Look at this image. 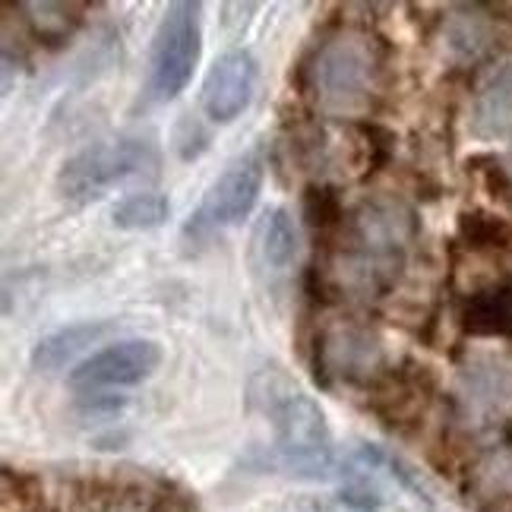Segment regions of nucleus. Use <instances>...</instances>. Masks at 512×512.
Returning a JSON list of instances; mask_svg holds the SVG:
<instances>
[{
	"mask_svg": "<svg viewBox=\"0 0 512 512\" xmlns=\"http://www.w3.org/2000/svg\"><path fill=\"white\" fill-rule=\"evenodd\" d=\"M418 234L415 212L396 196H373L354 206L342 228L336 279L358 298H380L399 279L411 241Z\"/></svg>",
	"mask_w": 512,
	"mask_h": 512,
	"instance_id": "nucleus-1",
	"label": "nucleus"
},
{
	"mask_svg": "<svg viewBox=\"0 0 512 512\" xmlns=\"http://www.w3.org/2000/svg\"><path fill=\"white\" fill-rule=\"evenodd\" d=\"M247 402L275 430V452L285 471L298 478H326L332 471V437L323 408L291 380L279 364L256 370L247 383Z\"/></svg>",
	"mask_w": 512,
	"mask_h": 512,
	"instance_id": "nucleus-2",
	"label": "nucleus"
},
{
	"mask_svg": "<svg viewBox=\"0 0 512 512\" xmlns=\"http://www.w3.org/2000/svg\"><path fill=\"white\" fill-rule=\"evenodd\" d=\"M162 165L159 146L143 136H117V140L92 143L57 171V190L64 200L73 203H92L105 196L111 187L127 184L133 177L155 174Z\"/></svg>",
	"mask_w": 512,
	"mask_h": 512,
	"instance_id": "nucleus-3",
	"label": "nucleus"
},
{
	"mask_svg": "<svg viewBox=\"0 0 512 512\" xmlns=\"http://www.w3.org/2000/svg\"><path fill=\"white\" fill-rule=\"evenodd\" d=\"M377 76V54L361 32H339L317 51L310 80L317 98L332 111H354L367 102Z\"/></svg>",
	"mask_w": 512,
	"mask_h": 512,
	"instance_id": "nucleus-4",
	"label": "nucleus"
},
{
	"mask_svg": "<svg viewBox=\"0 0 512 512\" xmlns=\"http://www.w3.org/2000/svg\"><path fill=\"white\" fill-rule=\"evenodd\" d=\"M203 29H200V4H171L152 35L149 54V92L155 102H171L193 80L196 61H200Z\"/></svg>",
	"mask_w": 512,
	"mask_h": 512,
	"instance_id": "nucleus-5",
	"label": "nucleus"
},
{
	"mask_svg": "<svg viewBox=\"0 0 512 512\" xmlns=\"http://www.w3.org/2000/svg\"><path fill=\"white\" fill-rule=\"evenodd\" d=\"M263 190V159L256 152L238 155L215 181L209 184L200 209L190 215L187 234H212L244 222L253 212Z\"/></svg>",
	"mask_w": 512,
	"mask_h": 512,
	"instance_id": "nucleus-6",
	"label": "nucleus"
},
{
	"mask_svg": "<svg viewBox=\"0 0 512 512\" xmlns=\"http://www.w3.org/2000/svg\"><path fill=\"white\" fill-rule=\"evenodd\" d=\"M162 364V348L152 339H121L70 370V386L76 392H102L114 386H136L149 380Z\"/></svg>",
	"mask_w": 512,
	"mask_h": 512,
	"instance_id": "nucleus-7",
	"label": "nucleus"
},
{
	"mask_svg": "<svg viewBox=\"0 0 512 512\" xmlns=\"http://www.w3.org/2000/svg\"><path fill=\"white\" fill-rule=\"evenodd\" d=\"M256 86V61L244 48L225 51L203 80L200 102L215 124H231L244 114Z\"/></svg>",
	"mask_w": 512,
	"mask_h": 512,
	"instance_id": "nucleus-8",
	"label": "nucleus"
},
{
	"mask_svg": "<svg viewBox=\"0 0 512 512\" xmlns=\"http://www.w3.org/2000/svg\"><path fill=\"white\" fill-rule=\"evenodd\" d=\"M471 133L487 143H512V64L484 76L471 102Z\"/></svg>",
	"mask_w": 512,
	"mask_h": 512,
	"instance_id": "nucleus-9",
	"label": "nucleus"
},
{
	"mask_svg": "<svg viewBox=\"0 0 512 512\" xmlns=\"http://www.w3.org/2000/svg\"><path fill=\"white\" fill-rule=\"evenodd\" d=\"M320 354L329 367V373H339L345 380H358L361 373H370L380 364L383 351L377 339L361 329H336L329 332L320 345Z\"/></svg>",
	"mask_w": 512,
	"mask_h": 512,
	"instance_id": "nucleus-10",
	"label": "nucleus"
},
{
	"mask_svg": "<svg viewBox=\"0 0 512 512\" xmlns=\"http://www.w3.org/2000/svg\"><path fill=\"white\" fill-rule=\"evenodd\" d=\"M459 399L468 415H475V418L494 415V411H500L512 399V370L494 361L468 367L462 373Z\"/></svg>",
	"mask_w": 512,
	"mask_h": 512,
	"instance_id": "nucleus-11",
	"label": "nucleus"
},
{
	"mask_svg": "<svg viewBox=\"0 0 512 512\" xmlns=\"http://www.w3.org/2000/svg\"><path fill=\"white\" fill-rule=\"evenodd\" d=\"M462 326L471 336L512 339V282H497L471 294L462 310Z\"/></svg>",
	"mask_w": 512,
	"mask_h": 512,
	"instance_id": "nucleus-12",
	"label": "nucleus"
},
{
	"mask_svg": "<svg viewBox=\"0 0 512 512\" xmlns=\"http://www.w3.org/2000/svg\"><path fill=\"white\" fill-rule=\"evenodd\" d=\"M253 253L260 260L263 269L269 272H285L294 263V253H298V231L288 209H269L260 225L253 231Z\"/></svg>",
	"mask_w": 512,
	"mask_h": 512,
	"instance_id": "nucleus-13",
	"label": "nucleus"
},
{
	"mask_svg": "<svg viewBox=\"0 0 512 512\" xmlns=\"http://www.w3.org/2000/svg\"><path fill=\"white\" fill-rule=\"evenodd\" d=\"M111 329L108 320L102 323H73V326H64L51 332V336L38 339L35 348H32V367L35 370H57L70 364L76 354H83L89 345H95L98 339L105 336Z\"/></svg>",
	"mask_w": 512,
	"mask_h": 512,
	"instance_id": "nucleus-14",
	"label": "nucleus"
},
{
	"mask_svg": "<svg viewBox=\"0 0 512 512\" xmlns=\"http://www.w3.org/2000/svg\"><path fill=\"white\" fill-rule=\"evenodd\" d=\"M83 10L80 4H23V13H29V29L38 42L45 45H61L80 29L83 23Z\"/></svg>",
	"mask_w": 512,
	"mask_h": 512,
	"instance_id": "nucleus-15",
	"label": "nucleus"
},
{
	"mask_svg": "<svg viewBox=\"0 0 512 512\" xmlns=\"http://www.w3.org/2000/svg\"><path fill=\"white\" fill-rule=\"evenodd\" d=\"M168 215H171L168 196L155 190H143V193L124 196V200L111 209V222L114 228H124V231H149V228L165 225Z\"/></svg>",
	"mask_w": 512,
	"mask_h": 512,
	"instance_id": "nucleus-16",
	"label": "nucleus"
},
{
	"mask_svg": "<svg viewBox=\"0 0 512 512\" xmlns=\"http://www.w3.org/2000/svg\"><path fill=\"white\" fill-rule=\"evenodd\" d=\"M471 487L481 500L512 497V449H494L471 471Z\"/></svg>",
	"mask_w": 512,
	"mask_h": 512,
	"instance_id": "nucleus-17",
	"label": "nucleus"
},
{
	"mask_svg": "<svg viewBox=\"0 0 512 512\" xmlns=\"http://www.w3.org/2000/svg\"><path fill=\"white\" fill-rule=\"evenodd\" d=\"M446 38H449V48L452 51H459V54H478L484 45H487V26H484V19L481 16H456L449 23L446 29Z\"/></svg>",
	"mask_w": 512,
	"mask_h": 512,
	"instance_id": "nucleus-18",
	"label": "nucleus"
},
{
	"mask_svg": "<svg viewBox=\"0 0 512 512\" xmlns=\"http://www.w3.org/2000/svg\"><path fill=\"white\" fill-rule=\"evenodd\" d=\"M509 174H512V155H509Z\"/></svg>",
	"mask_w": 512,
	"mask_h": 512,
	"instance_id": "nucleus-19",
	"label": "nucleus"
}]
</instances>
